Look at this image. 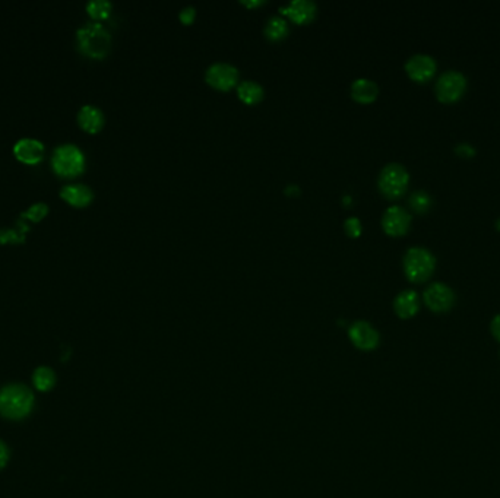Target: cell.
<instances>
[{
  "instance_id": "4",
  "label": "cell",
  "mask_w": 500,
  "mask_h": 498,
  "mask_svg": "<svg viewBox=\"0 0 500 498\" xmlns=\"http://www.w3.org/2000/svg\"><path fill=\"white\" fill-rule=\"evenodd\" d=\"M52 167L60 176L75 177L81 174L85 168V155L81 148L73 144L60 145L53 152Z\"/></svg>"
},
{
  "instance_id": "20",
  "label": "cell",
  "mask_w": 500,
  "mask_h": 498,
  "mask_svg": "<svg viewBox=\"0 0 500 498\" xmlns=\"http://www.w3.org/2000/svg\"><path fill=\"white\" fill-rule=\"evenodd\" d=\"M33 379L37 391L40 392H49L56 384V375L50 367H38L34 371Z\"/></svg>"
},
{
  "instance_id": "24",
  "label": "cell",
  "mask_w": 500,
  "mask_h": 498,
  "mask_svg": "<svg viewBox=\"0 0 500 498\" xmlns=\"http://www.w3.org/2000/svg\"><path fill=\"white\" fill-rule=\"evenodd\" d=\"M47 212H49V206H47L45 204H43V202H37V204L31 205L22 213V218H28V220L36 222V221H40L44 215H47Z\"/></svg>"
},
{
  "instance_id": "11",
  "label": "cell",
  "mask_w": 500,
  "mask_h": 498,
  "mask_svg": "<svg viewBox=\"0 0 500 498\" xmlns=\"http://www.w3.org/2000/svg\"><path fill=\"white\" fill-rule=\"evenodd\" d=\"M348 335L354 347L362 351H372L379 345V333L367 322H355L351 324Z\"/></svg>"
},
{
  "instance_id": "21",
  "label": "cell",
  "mask_w": 500,
  "mask_h": 498,
  "mask_svg": "<svg viewBox=\"0 0 500 498\" xmlns=\"http://www.w3.org/2000/svg\"><path fill=\"white\" fill-rule=\"evenodd\" d=\"M28 231V225L25 222L18 221L15 228H5L0 229V243H24L25 241V232Z\"/></svg>"
},
{
  "instance_id": "16",
  "label": "cell",
  "mask_w": 500,
  "mask_h": 498,
  "mask_svg": "<svg viewBox=\"0 0 500 498\" xmlns=\"http://www.w3.org/2000/svg\"><path fill=\"white\" fill-rule=\"evenodd\" d=\"M78 123L89 133H97L104 126V114L96 105H84L78 113Z\"/></svg>"
},
{
  "instance_id": "29",
  "label": "cell",
  "mask_w": 500,
  "mask_h": 498,
  "mask_svg": "<svg viewBox=\"0 0 500 498\" xmlns=\"http://www.w3.org/2000/svg\"><path fill=\"white\" fill-rule=\"evenodd\" d=\"M490 331H492V335L496 338V340L500 342V315H497L492 323H490Z\"/></svg>"
},
{
  "instance_id": "6",
  "label": "cell",
  "mask_w": 500,
  "mask_h": 498,
  "mask_svg": "<svg viewBox=\"0 0 500 498\" xmlns=\"http://www.w3.org/2000/svg\"><path fill=\"white\" fill-rule=\"evenodd\" d=\"M466 91V77L457 70H448L439 76L434 85L436 98L443 104L459 101Z\"/></svg>"
},
{
  "instance_id": "17",
  "label": "cell",
  "mask_w": 500,
  "mask_h": 498,
  "mask_svg": "<svg viewBox=\"0 0 500 498\" xmlns=\"http://www.w3.org/2000/svg\"><path fill=\"white\" fill-rule=\"evenodd\" d=\"M379 96V86L367 77L355 80L351 85V97L360 104H370Z\"/></svg>"
},
{
  "instance_id": "31",
  "label": "cell",
  "mask_w": 500,
  "mask_h": 498,
  "mask_svg": "<svg viewBox=\"0 0 500 498\" xmlns=\"http://www.w3.org/2000/svg\"><path fill=\"white\" fill-rule=\"evenodd\" d=\"M496 229L500 232V218H497L496 220Z\"/></svg>"
},
{
  "instance_id": "15",
  "label": "cell",
  "mask_w": 500,
  "mask_h": 498,
  "mask_svg": "<svg viewBox=\"0 0 500 498\" xmlns=\"http://www.w3.org/2000/svg\"><path fill=\"white\" fill-rule=\"evenodd\" d=\"M420 308V301H418V295L416 291L413 289H407L402 291L397 295V299L394 301V310L398 317L401 319H411L417 315V311Z\"/></svg>"
},
{
  "instance_id": "23",
  "label": "cell",
  "mask_w": 500,
  "mask_h": 498,
  "mask_svg": "<svg viewBox=\"0 0 500 498\" xmlns=\"http://www.w3.org/2000/svg\"><path fill=\"white\" fill-rule=\"evenodd\" d=\"M113 5L108 0H91L87 5V10L92 18L105 20L112 12Z\"/></svg>"
},
{
  "instance_id": "14",
  "label": "cell",
  "mask_w": 500,
  "mask_h": 498,
  "mask_svg": "<svg viewBox=\"0 0 500 498\" xmlns=\"http://www.w3.org/2000/svg\"><path fill=\"white\" fill-rule=\"evenodd\" d=\"M60 197L73 206L82 208L91 204L94 193L87 184H66L60 190Z\"/></svg>"
},
{
  "instance_id": "22",
  "label": "cell",
  "mask_w": 500,
  "mask_h": 498,
  "mask_svg": "<svg viewBox=\"0 0 500 498\" xmlns=\"http://www.w3.org/2000/svg\"><path fill=\"white\" fill-rule=\"evenodd\" d=\"M409 204H410V208L416 212V213H427L433 205V200H432V196L423 190H417L414 192L410 199H409Z\"/></svg>"
},
{
  "instance_id": "13",
  "label": "cell",
  "mask_w": 500,
  "mask_h": 498,
  "mask_svg": "<svg viewBox=\"0 0 500 498\" xmlns=\"http://www.w3.org/2000/svg\"><path fill=\"white\" fill-rule=\"evenodd\" d=\"M279 12L295 24H309L316 17V5L311 0H294L287 6H281Z\"/></svg>"
},
{
  "instance_id": "18",
  "label": "cell",
  "mask_w": 500,
  "mask_h": 498,
  "mask_svg": "<svg viewBox=\"0 0 500 498\" xmlns=\"http://www.w3.org/2000/svg\"><path fill=\"white\" fill-rule=\"evenodd\" d=\"M237 96L244 104L253 105L263 98V88L255 81H244L237 86Z\"/></svg>"
},
{
  "instance_id": "19",
  "label": "cell",
  "mask_w": 500,
  "mask_h": 498,
  "mask_svg": "<svg viewBox=\"0 0 500 498\" xmlns=\"http://www.w3.org/2000/svg\"><path fill=\"white\" fill-rule=\"evenodd\" d=\"M288 34V24L281 17H271L265 25V36L271 41H279Z\"/></svg>"
},
{
  "instance_id": "28",
  "label": "cell",
  "mask_w": 500,
  "mask_h": 498,
  "mask_svg": "<svg viewBox=\"0 0 500 498\" xmlns=\"http://www.w3.org/2000/svg\"><path fill=\"white\" fill-rule=\"evenodd\" d=\"M9 460V448L8 446L0 440V469H3Z\"/></svg>"
},
{
  "instance_id": "2",
  "label": "cell",
  "mask_w": 500,
  "mask_h": 498,
  "mask_svg": "<svg viewBox=\"0 0 500 498\" xmlns=\"http://www.w3.org/2000/svg\"><path fill=\"white\" fill-rule=\"evenodd\" d=\"M76 44L85 56L103 59L110 52L112 36L100 22H87L76 31Z\"/></svg>"
},
{
  "instance_id": "9",
  "label": "cell",
  "mask_w": 500,
  "mask_h": 498,
  "mask_svg": "<svg viewBox=\"0 0 500 498\" xmlns=\"http://www.w3.org/2000/svg\"><path fill=\"white\" fill-rule=\"evenodd\" d=\"M411 225V215L401 206H390L382 216V228L390 237L407 234Z\"/></svg>"
},
{
  "instance_id": "27",
  "label": "cell",
  "mask_w": 500,
  "mask_h": 498,
  "mask_svg": "<svg viewBox=\"0 0 500 498\" xmlns=\"http://www.w3.org/2000/svg\"><path fill=\"white\" fill-rule=\"evenodd\" d=\"M196 15V9L193 6H186L184 9H182V12L179 13V18L184 25H189L193 22Z\"/></svg>"
},
{
  "instance_id": "25",
  "label": "cell",
  "mask_w": 500,
  "mask_h": 498,
  "mask_svg": "<svg viewBox=\"0 0 500 498\" xmlns=\"http://www.w3.org/2000/svg\"><path fill=\"white\" fill-rule=\"evenodd\" d=\"M344 228H346L347 234L350 237H353V239H355V237H358L362 234V222L355 216L348 218V220L346 221V224H344Z\"/></svg>"
},
{
  "instance_id": "3",
  "label": "cell",
  "mask_w": 500,
  "mask_h": 498,
  "mask_svg": "<svg viewBox=\"0 0 500 498\" xmlns=\"http://www.w3.org/2000/svg\"><path fill=\"white\" fill-rule=\"evenodd\" d=\"M436 268V257L427 248L411 247L404 256V273L413 284L426 282Z\"/></svg>"
},
{
  "instance_id": "1",
  "label": "cell",
  "mask_w": 500,
  "mask_h": 498,
  "mask_svg": "<svg viewBox=\"0 0 500 498\" xmlns=\"http://www.w3.org/2000/svg\"><path fill=\"white\" fill-rule=\"evenodd\" d=\"M34 408V395L24 384H9L0 391V415L20 421Z\"/></svg>"
},
{
  "instance_id": "30",
  "label": "cell",
  "mask_w": 500,
  "mask_h": 498,
  "mask_svg": "<svg viewBox=\"0 0 500 498\" xmlns=\"http://www.w3.org/2000/svg\"><path fill=\"white\" fill-rule=\"evenodd\" d=\"M242 5H244L247 8H258V6L265 5V2H263V0H258V2H246V0H244V2H242Z\"/></svg>"
},
{
  "instance_id": "12",
  "label": "cell",
  "mask_w": 500,
  "mask_h": 498,
  "mask_svg": "<svg viewBox=\"0 0 500 498\" xmlns=\"http://www.w3.org/2000/svg\"><path fill=\"white\" fill-rule=\"evenodd\" d=\"M13 153L25 164H38L44 157V144L34 137H22L13 145Z\"/></svg>"
},
{
  "instance_id": "10",
  "label": "cell",
  "mask_w": 500,
  "mask_h": 498,
  "mask_svg": "<svg viewBox=\"0 0 500 498\" xmlns=\"http://www.w3.org/2000/svg\"><path fill=\"white\" fill-rule=\"evenodd\" d=\"M436 70V60L429 54H414L405 63V72L410 76V80L418 84L429 82Z\"/></svg>"
},
{
  "instance_id": "8",
  "label": "cell",
  "mask_w": 500,
  "mask_h": 498,
  "mask_svg": "<svg viewBox=\"0 0 500 498\" xmlns=\"http://www.w3.org/2000/svg\"><path fill=\"white\" fill-rule=\"evenodd\" d=\"M205 81L215 89L228 91L239 82V70L230 63H214L207 69Z\"/></svg>"
},
{
  "instance_id": "7",
  "label": "cell",
  "mask_w": 500,
  "mask_h": 498,
  "mask_svg": "<svg viewBox=\"0 0 500 498\" xmlns=\"http://www.w3.org/2000/svg\"><path fill=\"white\" fill-rule=\"evenodd\" d=\"M425 303L434 313H446L455 304V292L442 282H434L425 291Z\"/></svg>"
},
{
  "instance_id": "5",
  "label": "cell",
  "mask_w": 500,
  "mask_h": 498,
  "mask_svg": "<svg viewBox=\"0 0 500 498\" xmlns=\"http://www.w3.org/2000/svg\"><path fill=\"white\" fill-rule=\"evenodd\" d=\"M409 184H410V174L401 164L392 163L382 168L378 186L381 193L385 197L390 200L399 199L405 192H407Z\"/></svg>"
},
{
  "instance_id": "26",
  "label": "cell",
  "mask_w": 500,
  "mask_h": 498,
  "mask_svg": "<svg viewBox=\"0 0 500 498\" xmlns=\"http://www.w3.org/2000/svg\"><path fill=\"white\" fill-rule=\"evenodd\" d=\"M454 151H455V153L458 155V157H461V158H473V157H476V153H477L474 146H471L470 144H465V142L457 145Z\"/></svg>"
}]
</instances>
